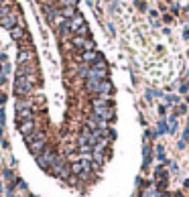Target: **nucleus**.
Wrapping results in <instances>:
<instances>
[{
  "label": "nucleus",
  "mask_w": 189,
  "mask_h": 197,
  "mask_svg": "<svg viewBox=\"0 0 189 197\" xmlns=\"http://www.w3.org/2000/svg\"><path fill=\"white\" fill-rule=\"evenodd\" d=\"M35 73L33 75H16V93L22 98H29V93H33L35 85Z\"/></svg>",
  "instance_id": "obj_1"
},
{
  "label": "nucleus",
  "mask_w": 189,
  "mask_h": 197,
  "mask_svg": "<svg viewBox=\"0 0 189 197\" xmlns=\"http://www.w3.org/2000/svg\"><path fill=\"white\" fill-rule=\"evenodd\" d=\"M67 29L73 33V35H79V37H86L88 35V26H86V21L81 14H75L73 18L67 21Z\"/></svg>",
  "instance_id": "obj_2"
},
{
  "label": "nucleus",
  "mask_w": 189,
  "mask_h": 197,
  "mask_svg": "<svg viewBox=\"0 0 189 197\" xmlns=\"http://www.w3.org/2000/svg\"><path fill=\"white\" fill-rule=\"evenodd\" d=\"M71 45L78 47V49H83V51H94V41L92 39H88V37H71Z\"/></svg>",
  "instance_id": "obj_3"
},
{
  "label": "nucleus",
  "mask_w": 189,
  "mask_h": 197,
  "mask_svg": "<svg viewBox=\"0 0 189 197\" xmlns=\"http://www.w3.org/2000/svg\"><path fill=\"white\" fill-rule=\"evenodd\" d=\"M94 116L98 120H104V122H110L114 118V110L112 106H102V108H94Z\"/></svg>",
  "instance_id": "obj_4"
},
{
  "label": "nucleus",
  "mask_w": 189,
  "mask_h": 197,
  "mask_svg": "<svg viewBox=\"0 0 189 197\" xmlns=\"http://www.w3.org/2000/svg\"><path fill=\"white\" fill-rule=\"evenodd\" d=\"M37 161H39V165H41L43 169H49V167H51V162L55 161V154H53L51 148H45V151L37 157Z\"/></svg>",
  "instance_id": "obj_5"
},
{
  "label": "nucleus",
  "mask_w": 189,
  "mask_h": 197,
  "mask_svg": "<svg viewBox=\"0 0 189 197\" xmlns=\"http://www.w3.org/2000/svg\"><path fill=\"white\" fill-rule=\"evenodd\" d=\"M21 21V16H18V12H14V10H10L4 18H0V24L4 26V29H8L10 31L12 26H16V23Z\"/></svg>",
  "instance_id": "obj_6"
},
{
  "label": "nucleus",
  "mask_w": 189,
  "mask_h": 197,
  "mask_svg": "<svg viewBox=\"0 0 189 197\" xmlns=\"http://www.w3.org/2000/svg\"><path fill=\"white\" fill-rule=\"evenodd\" d=\"M16 63H18V65H24V63H35V53H33V49H27V47H22L21 53H18Z\"/></svg>",
  "instance_id": "obj_7"
},
{
  "label": "nucleus",
  "mask_w": 189,
  "mask_h": 197,
  "mask_svg": "<svg viewBox=\"0 0 189 197\" xmlns=\"http://www.w3.org/2000/svg\"><path fill=\"white\" fill-rule=\"evenodd\" d=\"M21 132L22 136H29V134H33L35 130H37V124H35V120H24V122H21Z\"/></svg>",
  "instance_id": "obj_8"
},
{
  "label": "nucleus",
  "mask_w": 189,
  "mask_h": 197,
  "mask_svg": "<svg viewBox=\"0 0 189 197\" xmlns=\"http://www.w3.org/2000/svg\"><path fill=\"white\" fill-rule=\"evenodd\" d=\"M98 59H100V55H98L96 51H83L78 57V61H81V63H92V61H98Z\"/></svg>",
  "instance_id": "obj_9"
},
{
  "label": "nucleus",
  "mask_w": 189,
  "mask_h": 197,
  "mask_svg": "<svg viewBox=\"0 0 189 197\" xmlns=\"http://www.w3.org/2000/svg\"><path fill=\"white\" fill-rule=\"evenodd\" d=\"M10 35H12V39L21 41V39L27 37V33H24V29H22V26H12V29H10Z\"/></svg>",
  "instance_id": "obj_10"
},
{
  "label": "nucleus",
  "mask_w": 189,
  "mask_h": 197,
  "mask_svg": "<svg viewBox=\"0 0 189 197\" xmlns=\"http://www.w3.org/2000/svg\"><path fill=\"white\" fill-rule=\"evenodd\" d=\"M59 10H61V14L65 16L67 21H69V18H73V16L78 14V12H75V6H65V8H59Z\"/></svg>",
  "instance_id": "obj_11"
},
{
  "label": "nucleus",
  "mask_w": 189,
  "mask_h": 197,
  "mask_svg": "<svg viewBox=\"0 0 189 197\" xmlns=\"http://www.w3.org/2000/svg\"><path fill=\"white\" fill-rule=\"evenodd\" d=\"M16 110L21 112V110H33V102L31 100H21V102H16Z\"/></svg>",
  "instance_id": "obj_12"
},
{
  "label": "nucleus",
  "mask_w": 189,
  "mask_h": 197,
  "mask_svg": "<svg viewBox=\"0 0 189 197\" xmlns=\"http://www.w3.org/2000/svg\"><path fill=\"white\" fill-rule=\"evenodd\" d=\"M18 118H21V122H24V120H35V114H33V110H21V112H18Z\"/></svg>",
  "instance_id": "obj_13"
},
{
  "label": "nucleus",
  "mask_w": 189,
  "mask_h": 197,
  "mask_svg": "<svg viewBox=\"0 0 189 197\" xmlns=\"http://www.w3.org/2000/svg\"><path fill=\"white\" fill-rule=\"evenodd\" d=\"M59 8H65V6H75V0H59L57 2Z\"/></svg>",
  "instance_id": "obj_14"
},
{
  "label": "nucleus",
  "mask_w": 189,
  "mask_h": 197,
  "mask_svg": "<svg viewBox=\"0 0 189 197\" xmlns=\"http://www.w3.org/2000/svg\"><path fill=\"white\" fill-rule=\"evenodd\" d=\"M8 12H10V8H8L6 4H2V6H0V18H4V16H6Z\"/></svg>",
  "instance_id": "obj_15"
},
{
  "label": "nucleus",
  "mask_w": 189,
  "mask_h": 197,
  "mask_svg": "<svg viewBox=\"0 0 189 197\" xmlns=\"http://www.w3.org/2000/svg\"><path fill=\"white\" fill-rule=\"evenodd\" d=\"M12 2H14V0H4V4H6V6H8V4H12Z\"/></svg>",
  "instance_id": "obj_16"
},
{
  "label": "nucleus",
  "mask_w": 189,
  "mask_h": 197,
  "mask_svg": "<svg viewBox=\"0 0 189 197\" xmlns=\"http://www.w3.org/2000/svg\"><path fill=\"white\" fill-rule=\"evenodd\" d=\"M2 4H4V0H0V6H2Z\"/></svg>",
  "instance_id": "obj_17"
}]
</instances>
